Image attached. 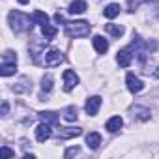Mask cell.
Segmentation results:
<instances>
[{
	"label": "cell",
	"mask_w": 159,
	"mask_h": 159,
	"mask_svg": "<svg viewBox=\"0 0 159 159\" xmlns=\"http://www.w3.org/2000/svg\"><path fill=\"white\" fill-rule=\"evenodd\" d=\"M120 4H109L105 10H103V15L107 17V19H114V17H118L120 15Z\"/></svg>",
	"instance_id": "obj_17"
},
{
	"label": "cell",
	"mask_w": 159,
	"mask_h": 159,
	"mask_svg": "<svg viewBox=\"0 0 159 159\" xmlns=\"http://www.w3.org/2000/svg\"><path fill=\"white\" fill-rule=\"evenodd\" d=\"M0 153H2L4 157H15V152H13V150H10L8 146H2V148H0Z\"/></svg>",
	"instance_id": "obj_25"
},
{
	"label": "cell",
	"mask_w": 159,
	"mask_h": 159,
	"mask_svg": "<svg viewBox=\"0 0 159 159\" xmlns=\"http://www.w3.org/2000/svg\"><path fill=\"white\" fill-rule=\"evenodd\" d=\"M99 144H101V135H99V133H90V135H86V146H88L90 150H98Z\"/></svg>",
	"instance_id": "obj_16"
},
{
	"label": "cell",
	"mask_w": 159,
	"mask_h": 159,
	"mask_svg": "<svg viewBox=\"0 0 159 159\" xmlns=\"http://www.w3.org/2000/svg\"><path fill=\"white\" fill-rule=\"evenodd\" d=\"M79 152H81V150H79L77 146H75V148H69V150L66 152V159H67V157H71V155H77Z\"/></svg>",
	"instance_id": "obj_26"
},
{
	"label": "cell",
	"mask_w": 159,
	"mask_h": 159,
	"mask_svg": "<svg viewBox=\"0 0 159 159\" xmlns=\"http://www.w3.org/2000/svg\"><path fill=\"white\" fill-rule=\"evenodd\" d=\"M131 116H133V118H139V120H142V122H146V120H150V111H148L146 107H133V109H131Z\"/></svg>",
	"instance_id": "obj_13"
},
{
	"label": "cell",
	"mask_w": 159,
	"mask_h": 159,
	"mask_svg": "<svg viewBox=\"0 0 159 159\" xmlns=\"http://www.w3.org/2000/svg\"><path fill=\"white\" fill-rule=\"evenodd\" d=\"M153 77H155V79H159V67H157V69L153 71Z\"/></svg>",
	"instance_id": "obj_28"
},
{
	"label": "cell",
	"mask_w": 159,
	"mask_h": 159,
	"mask_svg": "<svg viewBox=\"0 0 159 159\" xmlns=\"http://www.w3.org/2000/svg\"><path fill=\"white\" fill-rule=\"evenodd\" d=\"M62 62H64V56H62L60 51H56V49L43 51V60H41L43 66H47V67H56V66H60Z\"/></svg>",
	"instance_id": "obj_3"
},
{
	"label": "cell",
	"mask_w": 159,
	"mask_h": 159,
	"mask_svg": "<svg viewBox=\"0 0 159 159\" xmlns=\"http://www.w3.org/2000/svg\"><path fill=\"white\" fill-rule=\"evenodd\" d=\"M39 118H41L43 122L51 124V125H56V124H58V116H56L54 112H51V111H47V112H39Z\"/></svg>",
	"instance_id": "obj_18"
},
{
	"label": "cell",
	"mask_w": 159,
	"mask_h": 159,
	"mask_svg": "<svg viewBox=\"0 0 159 159\" xmlns=\"http://www.w3.org/2000/svg\"><path fill=\"white\" fill-rule=\"evenodd\" d=\"M116 62L120 67H129L131 62H133V52H131V47H125L122 51H118L116 54Z\"/></svg>",
	"instance_id": "obj_5"
},
{
	"label": "cell",
	"mask_w": 159,
	"mask_h": 159,
	"mask_svg": "<svg viewBox=\"0 0 159 159\" xmlns=\"http://www.w3.org/2000/svg\"><path fill=\"white\" fill-rule=\"evenodd\" d=\"M17 2H19V4H28L30 0H17Z\"/></svg>",
	"instance_id": "obj_29"
},
{
	"label": "cell",
	"mask_w": 159,
	"mask_h": 159,
	"mask_svg": "<svg viewBox=\"0 0 159 159\" xmlns=\"http://www.w3.org/2000/svg\"><path fill=\"white\" fill-rule=\"evenodd\" d=\"M17 71V62H2L0 66V75L2 77H10Z\"/></svg>",
	"instance_id": "obj_14"
},
{
	"label": "cell",
	"mask_w": 159,
	"mask_h": 159,
	"mask_svg": "<svg viewBox=\"0 0 159 159\" xmlns=\"http://www.w3.org/2000/svg\"><path fill=\"white\" fill-rule=\"evenodd\" d=\"M122 125H124V120L120 118V116H112V118H109V122H107V131H111V133H116V131H120L122 129Z\"/></svg>",
	"instance_id": "obj_12"
},
{
	"label": "cell",
	"mask_w": 159,
	"mask_h": 159,
	"mask_svg": "<svg viewBox=\"0 0 159 159\" xmlns=\"http://www.w3.org/2000/svg\"><path fill=\"white\" fill-rule=\"evenodd\" d=\"M99 107H101V98L99 96H92L88 101H86V112L90 114V116H96L98 114V111H99Z\"/></svg>",
	"instance_id": "obj_8"
},
{
	"label": "cell",
	"mask_w": 159,
	"mask_h": 159,
	"mask_svg": "<svg viewBox=\"0 0 159 159\" xmlns=\"http://www.w3.org/2000/svg\"><path fill=\"white\" fill-rule=\"evenodd\" d=\"M41 34H43V38L51 39V38H54V36L58 34V28H56V26H51V25H43V26H41Z\"/></svg>",
	"instance_id": "obj_19"
},
{
	"label": "cell",
	"mask_w": 159,
	"mask_h": 159,
	"mask_svg": "<svg viewBox=\"0 0 159 159\" xmlns=\"http://www.w3.org/2000/svg\"><path fill=\"white\" fill-rule=\"evenodd\" d=\"M2 62H17V54L13 51H6L2 56Z\"/></svg>",
	"instance_id": "obj_24"
},
{
	"label": "cell",
	"mask_w": 159,
	"mask_h": 159,
	"mask_svg": "<svg viewBox=\"0 0 159 159\" xmlns=\"http://www.w3.org/2000/svg\"><path fill=\"white\" fill-rule=\"evenodd\" d=\"M83 133L81 127H60L58 129V139H73Z\"/></svg>",
	"instance_id": "obj_9"
},
{
	"label": "cell",
	"mask_w": 159,
	"mask_h": 159,
	"mask_svg": "<svg viewBox=\"0 0 159 159\" xmlns=\"http://www.w3.org/2000/svg\"><path fill=\"white\" fill-rule=\"evenodd\" d=\"M32 21H34V25L43 26V25H49V15H47L45 11H41V10H36V11L32 13Z\"/></svg>",
	"instance_id": "obj_15"
},
{
	"label": "cell",
	"mask_w": 159,
	"mask_h": 159,
	"mask_svg": "<svg viewBox=\"0 0 159 159\" xmlns=\"http://www.w3.org/2000/svg\"><path fill=\"white\" fill-rule=\"evenodd\" d=\"M77 116H79V114H77V107H73V105H71V107H67V109L64 111V118H66L67 122H75V120H77Z\"/></svg>",
	"instance_id": "obj_22"
},
{
	"label": "cell",
	"mask_w": 159,
	"mask_h": 159,
	"mask_svg": "<svg viewBox=\"0 0 159 159\" xmlns=\"http://www.w3.org/2000/svg\"><path fill=\"white\" fill-rule=\"evenodd\" d=\"M105 30L114 38H120L124 34V26H120V25H105Z\"/></svg>",
	"instance_id": "obj_20"
},
{
	"label": "cell",
	"mask_w": 159,
	"mask_h": 159,
	"mask_svg": "<svg viewBox=\"0 0 159 159\" xmlns=\"http://www.w3.org/2000/svg\"><path fill=\"white\" fill-rule=\"evenodd\" d=\"M77 84H79V75L75 71H71V69H66L64 71V90L71 92Z\"/></svg>",
	"instance_id": "obj_4"
},
{
	"label": "cell",
	"mask_w": 159,
	"mask_h": 159,
	"mask_svg": "<svg viewBox=\"0 0 159 159\" xmlns=\"http://www.w3.org/2000/svg\"><path fill=\"white\" fill-rule=\"evenodd\" d=\"M92 43H94V49H96L99 54H105V52L109 51V41H107L103 36H94Z\"/></svg>",
	"instance_id": "obj_10"
},
{
	"label": "cell",
	"mask_w": 159,
	"mask_h": 159,
	"mask_svg": "<svg viewBox=\"0 0 159 159\" xmlns=\"http://www.w3.org/2000/svg\"><path fill=\"white\" fill-rule=\"evenodd\" d=\"M30 23H34L32 17H28L21 11H15V10L10 11V26H11L13 32H28L32 28Z\"/></svg>",
	"instance_id": "obj_1"
},
{
	"label": "cell",
	"mask_w": 159,
	"mask_h": 159,
	"mask_svg": "<svg viewBox=\"0 0 159 159\" xmlns=\"http://www.w3.org/2000/svg\"><path fill=\"white\" fill-rule=\"evenodd\" d=\"M64 30L69 38H84L90 34V25L86 21H67L64 23Z\"/></svg>",
	"instance_id": "obj_2"
},
{
	"label": "cell",
	"mask_w": 159,
	"mask_h": 159,
	"mask_svg": "<svg viewBox=\"0 0 159 159\" xmlns=\"http://www.w3.org/2000/svg\"><path fill=\"white\" fill-rule=\"evenodd\" d=\"M51 135H52V131H51V124L43 122V124H39V125L36 127V139H38L39 142L49 140V139H51Z\"/></svg>",
	"instance_id": "obj_7"
},
{
	"label": "cell",
	"mask_w": 159,
	"mask_h": 159,
	"mask_svg": "<svg viewBox=\"0 0 159 159\" xmlns=\"http://www.w3.org/2000/svg\"><path fill=\"white\" fill-rule=\"evenodd\" d=\"M51 90H52V77L51 75H45L41 79V92L43 94H49Z\"/></svg>",
	"instance_id": "obj_21"
},
{
	"label": "cell",
	"mask_w": 159,
	"mask_h": 159,
	"mask_svg": "<svg viewBox=\"0 0 159 159\" xmlns=\"http://www.w3.org/2000/svg\"><path fill=\"white\" fill-rule=\"evenodd\" d=\"M125 83H127V88H129V92H133V94H139V92H142V88H144L142 81H140L139 77H135L133 73H127V77H125Z\"/></svg>",
	"instance_id": "obj_6"
},
{
	"label": "cell",
	"mask_w": 159,
	"mask_h": 159,
	"mask_svg": "<svg viewBox=\"0 0 159 159\" xmlns=\"http://www.w3.org/2000/svg\"><path fill=\"white\" fill-rule=\"evenodd\" d=\"M25 83H28V79H25V77H23L21 81L13 86V90H15V92H28V90H30V86H23Z\"/></svg>",
	"instance_id": "obj_23"
},
{
	"label": "cell",
	"mask_w": 159,
	"mask_h": 159,
	"mask_svg": "<svg viewBox=\"0 0 159 159\" xmlns=\"http://www.w3.org/2000/svg\"><path fill=\"white\" fill-rule=\"evenodd\" d=\"M86 2H84V0H73V2L69 4V13H73V15H79V13H84L86 11Z\"/></svg>",
	"instance_id": "obj_11"
},
{
	"label": "cell",
	"mask_w": 159,
	"mask_h": 159,
	"mask_svg": "<svg viewBox=\"0 0 159 159\" xmlns=\"http://www.w3.org/2000/svg\"><path fill=\"white\" fill-rule=\"evenodd\" d=\"M8 109H10V105H8V101H4V103H2V109H0V114L6 116V114H8Z\"/></svg>",
	"instance_id": "obj_27"
}]
</instances>
